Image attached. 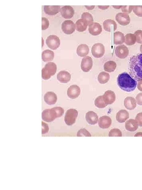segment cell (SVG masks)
I'll return each mask as SVG.
<instances>
[{
  "label": "cell",
  "instance_id": "277c9868",
  "mask_svg": "<svg viewBox=\"0 0 142 190\" xmlns=\"http://www.w3.org/2000/svg\"><path fill=\"white\" fill-rule=\"evenodd\" d=\"M57 69L56 65L53 62L48 63L42 70V78L44 80L49 79L55 75Z\"/></svg>",
  "mask_w": 142,
  "mask_h": 190
},
{
  "label": "cell",
  "instance_id": "ee69618b",
  "mask_svg": "<svg viewBox=\"0 0 142 190\" xmlns=\"http://www.w3.org/2000/svg\"><path fill=\"white\" fill-rule=\"evenodd\" d=\"M98 8L102 10H106L109 7V6H98Z\"/></svg>",
  "mask_w": 142,
  "mask_h": 190
},
{
  "label": "cell",
  "instance_id": "d4e9b609",
  "mask_svg": "<svg viewBox=\"0 0 142 190\" xmlns=\"http://www.w3.org/2000/svg\"><path fill=\"white\" fill-rule=\"evenodd\" d=\"M114 43L115 45L122 44L125 42L124 34L121 32L117 31L114 33Z\"/></svg>",
  "mask_w": 142,
  "mask_h": 190
},
{
  "label": "cell",
  "instance_id": "83f0119b",
  "mask_svg": "<svg viewBox=\"0 0 142 190\" xmlns=\"http://www.w3.org/2000/svg\"><path fill=\"white\" fill-rule=\"evenodd\" d=\"M125 42L127 45L132 46L135 44L136 42V37L134 34L128 33L125 36Z\"/></svg>",
  "mask_w": 142,
  "mask_h": 190
},
{
  "label": "cell",
  "instance_id": "484cf974",
  "mask_svg": "<svg viewBox=\"0 0 142 190\" xmlns=\"http://www.w3.org/2000/svg\"><path fill=\"white\" fill-rule=\"evenodd\" d=\"M89 48L88 46L85 44L80 45L77 50V53L78 56L81 57L86 56L88 54Z\"/></svg>",
  "mask_w": 142,
  "mask_h": 190
},
{
  "label": "cell",
  "instance_id": "7402d4cb",
  "mask_svg": "<svg viewBox=\"0 0 142 190\" xmlns=\"http://www.w3.org/2000/svg\"><path fill=\"white\" fill-rule=\"evenodd\" d=\"M129 118V113L125 110H121L117 113L116 119L119 123H123Z\"/></svg>",
  "mask_w": 142,
  "mask_h": 190
},
{
  "label": "cell",
  "instance_id": "2e32d148",
  "mask_svg": "<svg viewBox=\"0 0 142 190\" xmlns=\"http://www.w3.org/2000/svg\"><path fill=\"white\" fill-rule=\"evenodd\" d=\"M45 102L48 105H54L57 101V97L56 94L52 92H47L44 97Z\"/></svg>",
  "mask_w": 142,
  "mask_h": 190
},
{
  "label": "cell",
  "instance_id": "ffe728a7",
  "mask_svg": "<svg viewBox=\"0 0 142 190\" xmlns=\"http://www.w3.org/2000/svg\"><path fill=\"white\" fill-rule=\"evenodd\" d=\"M76 29L78 32H83L87 29L88 23L85 19L81 18L77 21L75 24Z\"/></svg>",
  "mask_w": 142,
  "mask_h": 190
},
{
  "label": "cell",
  "instance_id": "f546056e",
  "mask_svg": "<svg viewBox=\"0 0 142 190\" xmlns=\"http://www.w3.org/2000/svg\"><path fill=\"white\" fill-rule=\"evenodd\" d=\"M111 25L117 28V24L115 20L111 19H106L103 22V27L104 30L108 32H111Z\"/></svg>",
  "mask_w": 142,
  "mask_h": 190
},
{
  "label": "cell",
  "instance_id": "ba28073f",
  "mask_svg": "<svg viewBox=\"0 0 142 190\" xmlns=\"http://www.w3.org/2000/svg\"><path fill=\"white\" fill-rule=\"evenodd\" d=\"M91 53L93 56L96 58H100L105 53V48L103 45L98 43L93 45L91 49Z\"/></svg>",
  "mask_w": 142,
  "mask_h": 190
},
{
  "label": "cell",
  "instance_id": "ac0fdd59",
  "mask_svg": "<svg viewBox=\"0 0 142 190\" xmlns=\"http://www.w3.org/2000/svg\"><path fill=\"white\" fill-rule=\"evenodd\" d=\"M111 119L106 115L100 117L98 122L99 126L102 129H106L109 128L111 126Z\"/></svg>",
  "mask_w": 142,
  "mask_h": 190
},
{
  "label": "cell",
  "instance_id": "8d00e7d4",
  "mask_svg": "<svg viewBox=\"0 0 142 190\" xmlns=\"http://www.w3.org/2000/svg\"><path fill=\"white\" fill-rule=\"evenodd\" d=\"M134 6H122L121 7L122 12L130 14L133 11Z\"/></svg>",
  "mask_w": 142,
  "mask_h": 190
},
{
  "label": "cell",
  "instance_id": "ab89813d",
  "mask_svg": "<svg viewBox=\"0 0 142 190\" xmlns=\"http://www.w3.org/2000/svg\"><path fill=\"white\" fill-rule=\"evenodd\" d=\"M135 120L139 126L142 127V113L138 114L136 117Z\"/></svg>",
  "mask_w": 142,
  "mask_h": 190
},
{
  "label": "cell",
  "instance_id": "44dd1931",
  "mask_svg": "<svg viewBox=\"0 0 142 190\" xmlns=\"http://www.w3.org/2000/svg\"><path fill=\"white\" fill-rule=\"evenodd\" d=\"M86 120L90 124L94 125L98 123V114L93 111H89L86 114Z\"/></svg>",
  "mask_w": 142,
  "mask_h": 190
},
{
  "label": "cell",
  "instance_id": "f35d334b",
  "mask_svg": "<svg viewBox=\"0 0 142 190\" xmlns=\"http://www.w3.org/2000/svg\"><path fill=\"white\" fill-rule=\"evenodd\" d=\"M49 26V21L47 19L44 17L42 18V30H45Z\"/></svg>",
  "mask_w": 142,
  "mask_h": 190
},
{
  "label": "cell",
  "instance_id": "b9f144b4",
  "mask_svg": "<svg viewBox=\"0 0 142 190\" xmlns=\"http://www.w3.org/2000/svg\"><path fill=\"white\" fill-rule=\"evenodd\" d=\"M136 100L138 104L142 106V93L137 94L136 97Z\"/></svg>",
  "mask_w": 142,
  "mask_h": 190
},
{
  "label": "cell",
  "instance_id": "9c48e42d",
  "mask_svg": "<svg viewBox=\"0 0 142 190\" xmlns=\"http://www.w3.org/2000/svg\"><path fill=\"white\" fill-rule=\"evenodd\" d=\"M116 20L119 25L126 26L130 23L131 19L128 14L125 13H119L116 15Z\"/></svg>",
  "mask_w": 142,
  "mask_h": 190
},
{
  "label": "cell",
  "instance_id": "30bf717a",
  "mask_svg": "<svg viewBox=\"0 0 142 190\" xmlns=\"http://www.w3.org/2000/svg\"><path fill=\"white\" fill-rule=\"evenodd\" d=\"M60 12L61 16L66 19L72 18L74 14V9L70 6H65L61 7Z\"/></svg>",
  "mask_w": 142,
  "mask_h": 190
},
{
  "label": "cell",
  "instance_id": "836d02e7",
  "mask_svg": "<svg viewBox=\"0 0 142 190\" xmlns=\"http://www.w3.org/2000/svg\"><path fill=\"white\" fill-rule=\"evenodd\" d=\"M108 136L109 137H122V132L118 128H114L110 130Z\"/></svg>",
  "mask_w": 142,
  "mask_h": 190
},
{
  "label": "cell",
  "instance_id": "d6986e66",
  "mask_svg": "<svg viewBox=\"0 0 142 190\" xmlns=\"http://www.w3.org/2000/svg\"><path fill=\"white\" fill-rule=\"evenodd\" d=\"M57 79L61 83H66L70 80L71 76L69 72L62 71L57 74Z\"/></svg>",
  "mask_w": 142,
  "mask_h": 190
},
{
  "label": "cell",
  "instance_id": "4fadbf2b",
  "mask_svg": "<svg viewBox=\"0 0 142 190\" xmlns=\"http://www.w3.org/2000/svg\"><path fill=\"white\" fill-rule=\"evenodd\" d=\"M80 89L77 85H71L68 89L67 95L70 98L74 99L77 98L80 94Z\"/></svg>",
  "mask_w": 142,
  "mask_h": 190
},
{
  "label": "cell",
  "instance_id": "e0dca14e",
  "mask_svg": "<svg viewBox=\"0 0 142 190\" xmlns=\"http://www.w3.org/2000/svg\"><path fill=\"white\" fill-rule=\"evenodd\" d=\"M102 98L107 105L111 104L113 103L115 100V93L111 90L106 91L102 96Z\"/></svg>",
  "mask_w": 142,
  "mask_h": 190
},
{
  "label": "cell",
  "instance_id": "52a82bcc",
  "mask_svg": "<svg viewBox=\"0 0 142 190\" xmlns=\"http://www.w3.org/2000/svg\"><path fill=\"white\" fill-rule=\"evenodd\" d=\"M61 29L65 34H72L75 31V24L70 20H65L61 24Z\"/></svg>",
  "mask_w": 142,
  "mask_h": 190
},
{
  "label": "cell",
  "instance_id": "3957f363",
  "mask_svg": "<svg viewBox=\"0 0 142 190\" xmlns=\"http://www.w3.org/2000/svg\"><path fill=\"white\" fill-rule=\"evenodd\" d=\"M64 113V109L60 107H55L51 109H47L43 111L42 118L43 120L45 122H51L56 118L62 116Z\"/></svg>",
  "mask_w": 142,
  "mask_h": 190
},
{
  "label": "cell",
  "instance_id": "f6af8a7d",
  "mask_svg": "<svg viewBox=\"0 0 142 190\" xmlns=\"http://www.w3.org/2000/svg\"><path fill=\"white\" fill-rule=\"evenodd\" d=\"M85 6L88 10H93L95 7V6Z\"/></svg>",
  "mask_w": 142,
  "mask_h": 190
},
{
  "label": "cell",
  "instance_id": "7c38bea8",
  "mask_svg": "<svg viewBox=\"0 0 142 190\" xmlns=\"http://www.w3.org/2000/svg\"><path fill=\"white\" fill-rule=\"evenodd\" d=\"M115 54L119 58L124 59L127 57L129 54V50L126 46L122 45L116 47Z\"/></svg>",
  "mask_w": 142,
  "mask_h": 190
},
{
  "label": "cell",
  "instance_id": "f1b7e54d",
  "mask_svg": "<svg viewBox=\"0 0 142 190\" xmlns=\"http://www.w3.org/2000/svg\"><path fill=\"white\" fill-rule=\"evenodd\" d=\"M117 64L113 61H108L104 65V70L106 72H111L115 71L116 68Z\"/></svg>",
  "mask_w": 142,
  "mask_h": 190
},
{
  "label": "cell",
  "instance_id": "4dcf8cb0",
  "mask_svg": "<svg viewBox=\"0 0 142 190\" xmlns=\"http://www.w3.org/2000/svg\"><path fill=\"white\" fill-rule=\"evenodd\" d=\"M109 74L105 72H102L99 74L98 80L101 84H104L107 83L110 79Z\"/></svg>",
  "mask_w": 142,
  "mask_h": 190
},
{
  "label": "cell",
  "instance_id": "1f68e13d",
  "mask_svg": "<svg viewBox=\"0 0 142 190\" xmlns=\"http://www.w3.org/2000/svg\"><path fill=\"white\" fill-rule=\"evenodd\" d=\"M94 104L96 107L99 109H103L108 105L104 102L102 98V96H98L96 99L94 101Z\"/></svg>",
  "mask_w": 142,
  "mask_h": 190
},
{
  "label": "cell",
  "instance_id": "c3c4849f",
  "mask_svg": "<svg viewBox=\"0 0 142 190\" xmlns=\"http://www.w3.org/2000/svg\"><path fill=\"white\" fill-rule=\"evenodd\" d=\"M140 51L141 53H142V44L141 45L140 47Z\"/></svg>",
  "mask_w": 142,
  "mask_h": 190
},
{
  "label": "cell",
  "instance_id": "4316f807",
  "mask_svg": "<svg viewBox=\"0 0 142 190\" xmlns=\"http://www.w3.org/2000/svg\"><path fill=\"white\" fill-rule=\"evenodd\" d=\"M55 54L53 51L49 50H44L42 53V59L44 62H48L53 60Z\"/></svg>",
  "mask_w": 142,
  "mask_h": 190
},
{
  "label": "cell",
  "instance_id": "6da1fadb",
  "mask_svg": "<svg viewBox=\"0 0 142 190\" xmlns=\"http://www.w3.org/2000/svg\"><path fill=\"white\" fill-rule=\"evenodd\" d=\"M130 75L139 81L142 80V54H137L131 58L129 61Z\"/></svg>",
  "mask_w": 142,
  "mask_h": 190
},
{
  "label": "cell",
  "instance_id": "5bb4252c",
  "mask_svg": "<svg viewBox=\"0 0 142 190\" xmlns=\"http://www.w3.org/2000/svg\"><path fill=\"white\" fill-rule=\"evenodd\" d=\"M89 32L93 36L100 35L102 32V28L100 24L93 22L89 26Z\"/></svg>",
  "mask_w": 142,
  "mask_h": 190
},
{
  "label": "cell",
  "instance_id": "7dc6e473",
  "mask_svg": "<svg viewBox=\"0 0 142 190\" xmlns=\"http://www.w3.org/2000/svg\"><path fill=\"white\" fill-rule=\"evenodd\" d=\"M135 137H139L141 136L142 137V133L141 132H139V133H137L136 134L135 136H134Z\"/></svg>",
  "mask_w": 142,
  "mask_h": 190
},
{
  "label": "cell",
  "instance_id": "cb8c5ba5",
  "mask_svg": "<svg viewBox=\"0 0 142 190\" xmlns=\"http://www.w3.org/2000/svg\"><path fill=\"white\" fill-rule=\"evenodd\" d=\"M125 127L127 131L131 132H135L139 127V125L136 120L132 119H130L126 122Z\"/></svg>",
  "mask_w": 142,
  "mask_h": 190
},
{
  "label": "cell",
  "instance_id": "5b68a950",
  "mask_svg": "<svg viewBox=\"0 0 142 190\" xmlns=\"http://www.w3.org/2000/svg\"><path fill=\"white\" fill-rule=\"evenodd\" d=\"M78 112L74 109H70L67 111L65 117V122L68 126H72L76 122Z\"/></svg>",
  "mask_w": 142,
  "mask_h": 190
},
{
  "label": "cell",
  "instance_id": "7bdbcfd3",
  "mask_svg": "<svg viewBox=\"0 0 142 190\" xmlns=\"http://www.w3.org/2000/svg\"><path fill=\"white\" fill-rule=\"evenodd\" d=\"M137 87L139 90L142 92V80L138 81Z\"/></svg>",
  "mask_w": 142,
  "mask_h": 190
},
{
  "label": "cell",
  "instance_id": "60d3db41",
  "mask_svg": "<svg viewBox=\"0 0 142 190\" xmlns=\"http://www.w3.org/2000/svg\"><path fill=\"white\" fill-rule=\"evenodd\" d=\"M42 134H44L48 133L49 131V127L46 123L42 122Z\"/></svg>",
  "mask_w": 142,
  "mask_h": 190
},
{
  "label": "cell",
  "instance_id": "7a4b0ae2",
  "mask_svg": "<svg viewBox=\"0 0 142 190\" xmlns=\"http://www.w3.org/2000/svg\"><path fill=\"white\" fill-rule=\"evenodd\" d=\"M117 84L119 88L127 92H131L135 90L137 82L127 72H123L117 79Z\"/></svg>",
  "mask_w": 142,
  "mask_h": 190
},
{
  "label": "cell",
  "instance_id": "603a6c76",
  "mask_svg": "<svg viewBox=\"0 0 142 190\" xmlns=\"http://www.w3.org/2000/svg\"><path fill=\"white\" fill-rule=\"evenodd\" d=\"M124 105L126 108L129 110H132L135 109L137 106L136 101L132 97H127L124 101Z\"/></svg>",
  "mask_w": 142,
  "mask_h": 190
},
{
  "label": "cell",
  "instance_id": "8fae6325",
  "mask_svg": "<svg viewBox=\"0 0 142 190\" xmlns=\"http://www.w3.org/2000/svg\"><path fill=\"white\" fill-rule=\"evenodd\" d=\"M93 59L89 56H86L82 59L81 67V70L84 72H88L92 68Z\"/></svg>",
  "mask_w": 142,
  "mask_h": 190
},
{
  "label": "cell",
  "instance_id": "74e56055",
  "mask_svg": "<svg viewBox=\"0 0 142 190\" xmlns=\"http://www.w3.org/2000/svg\"><path fill=\"white\" fill-rule=\"evenodd\" d=\"M136 37V42L139 44H142V31L138 30L134 33Z\"/></svg>",
  "mask_w": 142,
  "mask_h": 190
},
{
  "label": "cell",
  "instance_id": "d590c367",
  "mask_svg": "<svg viewBox=\"0 0 142 190\" xmlns=\"http://www.w3.org/2000/svg\"><path fill=\"white\" fill-rule=\"evenodd\" d=\"M133 11L136 15L142 17V6H134Z\"/></svg>",
  "mask_w": 142,
  "mask_h": 190
},
{
  "label": "cell",
  "instance_id": "e575fe53",
  "mask_svg": "<svg viewBox=\"0 0 142 190\" xmlns=\"http://www.w3.org/2000/svg\"><path fill=\"white\" fill-rule=\"evenodd\" d=\"M77 137H91V135L90 133L85 128H82L78 131L77 133Z\"/></svg>",
  "mask_w": 142,
  "mask_h": 190
},
{
  "label": "cell",
  "instance_id": "bcb514c9",
  "mask_svg": "<svg viewBox=\"0 0 142 190\" xmlns=\"http://www.w3.org/2000/svg\"><path fill=\"white\" fill-rule=\"evenodd\" d=\"M114 8L117 9H121L122 6H112Z\"/></svg>",
  "mask_w": 142,
  "mask_h": 190
},
{
  "label": "cell",
  "instance_id": "9a60e30c",
  "mask_svg": "<svg viewBox=\"0 0 142 190\" xmlns=\"http://www.w3.org/2000/svg\"><path fill=\"white\" fill-rule=\"evenodd\" d=\"M61 7L59 5H45L44 6L45 13L48 15H55L60 12Z\"/></svg>",
  "mask_w": 142,
  "mask_h": 190
},
{
  "label": "cell",
  "instance_id": "d6a6232c",
  "mask_svg": "<svg viewBox=\"0 0 142 190\" xmlns=\"http://www.w3.org/2000/svg\"><path fill=\"white\" fill-rule=\"evenodd\" d=\"M81 18L85 19L87 20L89 26L94 21L92 15L89 12H84L81 15Z\"/></svg>",
  "mask_w": 142,
  "mask_h": 190
},
{
  "label": "cell",
  "instance_id": "8992f818",
  "mask_svg": "<svg viewBox=\"0 0 142 190\" xmlns=\"http://www.w3.org/2000/svg\"><path fill=\"white\" fill-rule=\"evenodd\" d=\"M46 44L48 47L52 50H56L59 47L61 41L58 37L55 35H50L47 38Z\"/></svg>",
  "mask_w": 142,
  "mask_h": 190
}]
</instances>
